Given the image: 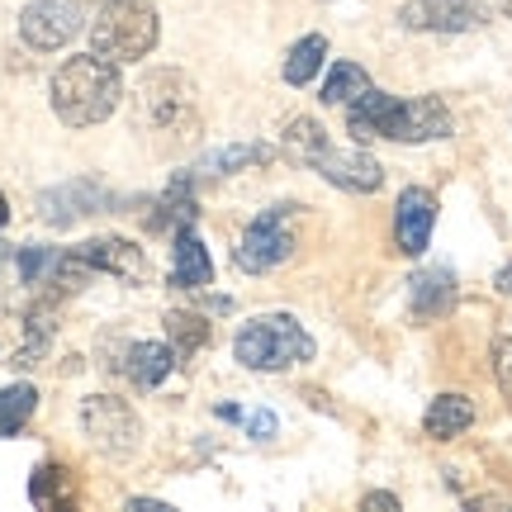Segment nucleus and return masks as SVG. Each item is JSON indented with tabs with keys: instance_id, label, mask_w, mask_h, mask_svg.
<instances>
[{
	"instance_id": "obj_1",
	"label": "nucleus",
	"mask_w": 512,
	"mask_h": 512,
	"mask_svg": "<svg viewBox=\"0 0 512 512\" xmlns=\"http://www.w3.org/2000/svg\"><path fill=\"white\" fill-rule=\"evenodd\" d=\"M119 95H124L119 62H110V57H100V53L67 57L53 72V114L67 128L105 124L119 110Z\"/></svg>"
},
{
	"instance_id": "obj_2",
	"label": "nucleus",
	"mask_w": 512,
	"mask_h": 512,
	"mask_svg": "<svg viewBox=\"0 0 512 512\" xmlns=\"http://www.w3.org/2000/svg\"><path fill=\"white\" fill-rule=\"evenodd\" d=\"M233 356L247 370H290L313 361V337L290 313H261L233 337Z\"/></svg>"
},
{
	"instance_id": "obj_3",
	"label": "nucleus",
	"mask_w": 512,
	"mask_h": 512,
	"mask_svg": "<svg viewBox=\"0 0 512 512\" xmlns=\"http://www.w3.org/2000/svg\"><path fill=\"white\" fill-rule=\"evenodd\" d=\"M91 43L110 62H143L157 48V10L138 0H105L91 24Z\"/></svg>"
},
{
	"instance_id": "obj_4",
	"label": "nucleus",
	"mask_w": 512,
	"mask_h": 512,
	"mask_svg": "<svg viewBox=\"0 0 512 512\" xmlns=\"http://www.w3.org/2000/svg\"><path fill=\"white\" fill-rule=\"evenodd\" d=\"M138 124H152L162 133L195 124V86L181 72H147L138 86Z\"/></svg>"
},
{
	"instance_id": "obj_5",
	"label": "nucleus",
	"mask_w": 512,
	"mask_h": 512,
	"mask_svg": "<svg viewBox=\"0 0 512 512\" xmlns=\"http://www.w3.org/2000/svg\"><path fill=\"white\" fill-rule=\"evenodd\" d=\"M81 427H86L95 451H105L114 460L133 456L138 441H143V427L133 418V408L124 399H114V394H95V399L81 403Z\"/></svg>"
},
{
	"instance_id": "obj_6",
	"label": "nucleus",
	"mask_w": 512,
	"mask_h": 512,
	"mask_svg": "<svg viewBox=\"0 0 512 512\" xmlns=\"http://www.w3.org/2000/svg\"><path fill=\"white\" fill-rule=\"evenodd\" d=\"M290 214H294V204H275V209H266V214H261V219L242 233L238 266L247 275H266L271 266H280V261H290V256H294Z\"/></svg>"
},
{
	"instance_id": "obj_7",
	"label": "nucleus",
	"mask_w": 512,
	"mask_h": 512,
	"mask_svg": "<svg viewBox=\"0 0 512 512\" xmlns=\"http://www.w3.org/2000/svg\"><path fill=\"white\" fill-rule=\"evenodd\" d=\"M380 138L389 143H432V138H451V110L437 95H418V100H394L380 124Z\"/></svg>"
},
{
	"instance_id": "obj_8",
	"label": "nucleus",
	"mask_w": 512,
	"mask_h": 512,
	"mask_svg": "<svg viewBox=\"0 0 512 512\" xmlns=\"http://www.w3.org/2000/svg\"><path fill=\"white\" fill-rule=\"evenodd\" d=\"M81 0H34L24 15H19V38L38 48V53H53L67 48L81 34Z\"/></svg>"
},
{
	"instance_id": "obj_9",
	"label": "nucleus",
	"mask_w": 512,
	"mask_h": 512,
	"mask_svg": "<svg viewBox=\"0 0 512 512\" xmlns=\"http://www.w3.org/2000/svg\"><path fill=\"white\" fill-rule=\"evenodd\" d=\"M489 19L484 0H408L399 10L403 29H422V34H465Z\"/></svg>"
},
{
	"instance_id": "obj_10",
	"label": "nucleus",
	"mask_w": 512,
	"mask_h": 512,
	"mask_svg": "<svg viewBox=\"0 0 512 512\" xmlns=\"http://www.w3.org/2000/svg\"><path fill=\"white\" fill-rule=\"evenodd\" d=\"M432 223H437V195L432 190H403L399 209H394V242L403 256H422L432 242Z\"/></svg>"
},
{
	"instance_id": "obj_11",
	"label": "nucleus",
	"mask_w": 512,
	"mask_h": 512,
	"mask_svg": "<svg viewBox=\"0 0 512 512\" xmlns=\"http://www.w3.org/2000/svg\"><path fill=\"white\" fill-rule=\"evenodd\" d=\"M313 166L323 171V181L342 185L351 195H370V190H380V181H384L380 162H375L370 152H337V147H323Z\"/></svg>"
},
{
	"instance_id": "obj_12",
	"label": "nucleus",
	"mask_w": 512,
	"mask_h": 512,
	"mask_svg": "<svg viewBox=\"0 0 512 512\" xmlns=\"http://www.w3.org/2000/svg\"><path fill=\"white\" fill-rule=\"evenodd\" d=\"M81 252L91 256L95 271H110L128 285H143L147 280V252L143 247H133L124 238H95V242H81Z\"/></svg>"
},
{
	"instance_id": "obj_13",
	"label": "nucleus",
	"mask_w": 512,
	"mask_h": 512,
	"mask_svg": "<svg viewBox=\"0 0 512 512\" xmlns=\"http://www.w3.org/2000/svg\"><path fill=\"white\" fill-rule=\"evenodd\" d=\"M214 280V261L204 252V242L190 228H176V256H171V285L176 290H204Z\"/></svg>"
},
{
	"instance_id": "obj_14",
	"label": "nucleus",
	"mask_w": 512,
	"mask_h": 512,
	"mask_svg": "<svg viewBox=\"0 0 512 512\" xmlns=\"http://www.w3.org/2000/svg\"><path fill=\"white\" fill-rule=\"evenodd\" d=\"M408 299H413V318L432 323V318H441V313L456 304V280H451V271H446V266H437V271H422V275H413Z\"/></svg>"
},
{
	"instance_id": "obj_15",
	"label": "nucleus",
	"mask_w": 512,
	"mask_h": 512,
	"mask_svg": "<svg viewBox=\"0 0 512 512\" xmlns=\"http://www.w3.org/2000/svg\"><path fill=\"white\" fill-rule=\"evenodd\" d=\"M38 209H43V219L48 223H76V219H86V214H95L100 209V190L86 181H72V185H62V190H48L43 200H38Z\"/></svg>"
},
{
	"instance_id": "obj_16",
	"label": "nucleus",
	"mask_w": 512,
	"mask_h": 512,
	"mask_svg": "<svg viewBox=\"0 0 512 512\" xmlns=\"http://www.w3.org/2000/svg\"><path fill=\"white\" fill-rule=\"evenodd\" d=\"M124 375L138 389H152V384H162L166 375H171V366H176V351L166 347V342H133V347L124 351Z\"/></svg>"
},
{
	"instance_id": "obj_17",
	"label": "nucleus",
	"mask_w": 512,
	"mask_h": 512,
	"mask_svg": "<svg viewBox=\"0 0 512 512\" xmlns=\"http://www.w3.org/2000/svg\"><path fill=\"white\" fill-rule=\"evenodd\" d=\"M470 422H475V403L465 399V394H437L432 408H427V418H422V432L432 441H451V437H460Z\"/></svg>"
},
{
	"instance_id": "obj_18",
	"label": "nucleus",
	"mask_w": 512,
	"mask_h": 512,
	"mask_svg": "<svg viewBox=\"0 0 512 512\" xmlns=\"http://www.w3.org/2000/svg\"><path fill=\"white\" fill-rule=\"evenodd\" d=\"M323 57H328V38L323 34L299 38L290 48V57H285V81L290 86H309L313 76H318V67H323Z\"/></svg>"
},
{
	"instance_id": "obj_19",
	"label": "nucleus",
	"mask_w": 512,
	"mask_h": 512,
	"mask_svg": "<svg viewBox=\"0 0 512 512\" xmlns=\"http://www.w3.org/2000/svg\"><path fill=\"white\" fill-rule=\"evenodd\" d=\"M34 408H38L34 384H10V389H0V437H15L19 427L34 418Z\"/></svg>"
},
{
	"instance_id": "obj_20",
	"label": "nucleus",
	"mask_w": 512,
	"mask_h": 512,
	"mask_svg": "<svg viewBox=\"0 0 512 512\" xmlns=\"http://www.w3.org/2000/svg\"><path fill=\"white\" fill-rule=\"evenodd\" d=\"M370 91V76L366 67H356V62H337L323 81V105H351L356 95Z\"/></svg>"
},
{
	"instance_id": "obj_21",
	"label": "nucleus",
	"mask_w": 512,
	"mask_h": 512,
	"mask_svg": "<svg viewBox=\"0 0 512 512\" xmlns=\"http://www.w3.org/2000/svg\"><path fill=\"white\" fill-rule=\"evenodd\" d=\"M252 162H271V147H261V143L223 147V152H209L195 171H200V176H233L238 166H252Z\"/></svg>"
},
{
	"instance_id": "obj_22",
	"label": "nucleus",
	"mask_w": 512,
	"mask_h": 512,
	"mask_svg": "<svg viewBox=\"0 0 512 512\" xmlns=\"http://www.w3.org/2000/svg\"><path fill=\"white\" fill-rule=\"evenodd\" d=\"M166 337H171V351L185 361L190 351H200L209 342V323L200 313H166Z\"/></svg>"
},
{
	"instance_id": "obj_23",
	"label": "nucleus",
	"mask_w": 512,
	"mask_h": 512,
	"mask_svg": "<svg viewBox=\"0 0 512 512\" xmlns=\"http://www.w3.org/2000/svg\"><path fill=\"white\" fill-rule=\"evenodd\" d=\"M285 147H290V157H299V162H318V152L328 147V133H323V124L318 119H294L290 128H285Z\"/></svg>"
},
{
	"instance_id": "obj_24",
	"label": "nucleus",
	"mask_w": 512,
	"mask_h": 512,
	"mask_svg": "<svg viewBox=\"0 0 512 512\" xmlns=\"http://www.w3.org/2000/svg\"><path fill=\"white\" fill-rule=\"evenodd\" d=\"M53 266H57L53 247H19V275H24V285H48Z\"/></svg>"
},
{
	"instance_id": "obj_25",
	"label": "nucleus",
	"mask_w": 512,
	"mask_h": 512,
	"mask_svg": "<svg viewBox=\"0 0 512 512\" xmlns=\"http://www.w3.org/2000/svg\"><path fill=\"white\" fill-rule=\"evenodd\" d=\"M494 375H498V389L512 403V337H498L494 342Z\"/></svg>"
},
{
	"instance_id": "obj_26",
	"label": "nucleus",
	"mask_w": 512,
	"mask_h": 512,
	"mask_svg": "<svg viewBox=\"0 0 512 512\" xmlns=\"http://www.w3.org/2000/svg\"><path fill=\"white\" fill-rule=\"evenodd\" d=\"M247 427H252V437H271V432H275V418H271V413H256Z\"/></svg>"
},
{
	"instance_id": "obj_27",
	"label": "nucleus",
	"mask_w": 512,
	"mask_h": 512,
	"mask_svg": "<svg viewBox=\"0 0 512 512\" xmlns=\"http://www.w3.org/2000/svg\"><path fill=\"white\" fill-rule=\"evenodd\" d=\"M361 508H384V512H394V508H399V498H394V494H366V503H361Z\"/></svg>"
},
{
	"instance_id": "obj_28",
	"label": "nucleus",
	"mask_w": 512,
	"mask_h": 512,
	"mask_svg": "<svg viewBox=\"0 0 512 512\" xmlns=\"http://www.w3.org/2000/svg\"><path fill=\"white\" fill-rule=\"evenodd\" d=\"M494 285H498V294H512V261L503 266V271L494 275Z\"/></svg>"
},
{
	"instance_id": "obj_29",
	"label": "nucleus",
	"mask_w": 512,
	"mask_h": 512,
	"mask_svg": "<svg viewBox=\"0 0 512 512\" xmlns=\"http://www.w3.org/2000/svg\"><path fill=\"white\" fill-rule=\"evenodd\" d=\"M10 223V204H5V195H0V228Z\"/></svg>"
},
{
	"instance_id": "obj_30",
	"label": "nucleus",
	"mask_w": 512,
	"mask_h": 512,
	"mask_svg": "<svg viewBox=\"0 0 512 512\" xmlns=\"http://www.w3.org/2000/svg\"><path fill=\"white\" fill-rule=\"evenodd\" d=\"M503 10H508V19H512V0H503Z\"/></svg>"
},
{
	"instance_id": "obj_31",
	"label": "nucleus",
	"mask_w": 512,
	"mask_h": 512,
	"mask_svg": "<svg viewBox=\"0 0 512 512\" xmlns=\"http://www.w3.org/2000/svg\"><path fill=\"white\" fill-rule=\"evenodd\" d=\"M100 5H105V0H100Z\"/></svg>"
}]
</instances>
